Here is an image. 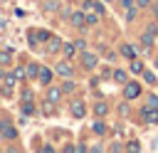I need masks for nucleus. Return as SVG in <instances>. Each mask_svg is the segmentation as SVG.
<instances>
[{
	"label": "nucleus",
	"instance_id": "obj_1",
	"mask_svg": "<svg viewBox=\"0 0 158 153\" xmlns=\"http://www.w3.org/2000/svg\"><path fill=\"white\" fill-rule=\"evenodd\" d=\"M0 136H2V138H7V141H15V138H17V131H15L10 123L0 121Z\"/></svg>",
	"mask_w": 158,
	"mask_h": 153
},
{
	"label": "nucleus",
	"instance_id": "obj_24",
	"mask_svg": "<svg viewBox=\"0 0 158 153\" xmlns=\"http://www.w3.org/2000/svg\"><path fill=\"white\" fill-rule=\"evenodd\" d=\"M94 131H96V133H104V131H106V126H104L101 121H96V123H94Z\"/></svg>",
	"mask_w": 158,
	"mask_h": 153
},
{
	"label": "nucleus",
	"instance_id": "obj_25",
	"mask_svg": "<svg viewBox=\"0 0 158 153\" xmlns=\"http://www.w3.org/2000/svg\"><path fill=\"white\" fill-rule=\"evenodd\" d=\"M118 2H121V5H123V7H126V10H128V7H133V5H136V0H118Z\"/></svg>",
	"mask_w": 158,
	"mask_h": 153
},
{
	"label": "nucleus",
	"instance_id": "obj_17",
	"mask_svg": "<svg viewBox=\"0 0 158 153\" xmlns=\"http://www.w3.org/2000/svg\"><path fill=\"white\" fill-rule=\"evenodd\" d=\"M143 79H146L148 84H158V81H156V74H153V72H143Z\"/></svg>",
	"mask_w": 158,
	"mask_h": 153
},
{
	"label": "nucleus",
	"instance_id": "obj_23",
	"mask_svg": "<svg viewBox=\"0 0 158 153\" xmlns=\"http://www.w3.org/2000/svg\"><path fill=\"white\" fill-rule=\"evenodd\" d=\"M126 20H136V7H128L126 10Z\"/></svg>",
	"mask_w": 158,
	"mask_h": 153
},
{
	"label": "nucleus",
	"instance_id": "obj_12",
	"mask_svg": "<svg viewBox=\"0 0 158 153\" xmlns=\"http://www.w3.org/2000/svg\"><path fill=\"white\" fill-rule=\"evenodd\" d=\"M94 111H96V116H106V111H109V106H106L104 101H99V104L94 106Z\"/></svg>",
	"mask_w": 158,
	"mask_h": 153
},
{
	"label": "nucleus",
	"instance_id": "obj_4",
	"mask_svg": "<svg viewBox=\"0 0 158 153\" xmlns=\"http://www.w3.org/2000/svg\"><path fill=\"white\" fill-rule=\"evenodd\" d=\"M81 64H84L86 69H94V67H96V54H91V52H84V54H81Z\"/></svg>",
	"mask_w": 158,
	"mask_h": 153
},
{
	"label": "nucleus",
	"instance_id": "obj_16",
	"mask_svg": "<svg viewBox=\"0 0 158 153\" xmlns=\"http://www.w3.org/2000/svg\"><path fill=\"white\" fill-rule=\"evenodd\" d=\"M131 72H133V74H138V72H143V64H141L138 59H133V62H131Z\"/></svg>",
	"mask_w": 158,
	"mask_h": 153
},
{
	"label": "nucleus",
	"instance_id": "obj_8",
	"mask_svg": "<svg viewBox=\"0 0 158 153\" xmlns=\"http://www.w3.org/2000/svg\"><path fill=\"white\" fill-rule=\"evenodd\" d=\"M37 79H40L42 84H49V81H52V72H49V69H44V67H40V74H37Z\"/></svg>",
	"mask_w": 158,
	"mask_h": 153
},
{
	"label": "nucleus",
	"instance_id": "obj_22",
	"mask_svg": "<svg viewBox=\"0 0 158 153\" xmlns=\"http://www.w3.org/2000/svg\"><path fill=\"white\" fill-rule=\"evenodd\" d=\"M146 106H151V109H158V96H148V104Z\"/></svg>",
	"mask_w": 158,
	"mask_h": 153
},
{
	"label": "nucleus",
	"instance_id": "obj_2",
	"mask_svg": "<svg viewBox=\"0 0 158 153\" xmlns=\"http://www.w3.org/2000/svg\"><path fill=\"white\" fill-rule=\"evenodd\" d=\"M138 94H141V86H138L136 81H128L126 89H123V96H126V99H136Z\"/></svg>",
	"mask_w": 158,
	"mask_h": 153
},
{
	"label": "nucleus",
	"instance_id": "obj_21",
	"mask_svg": "<svg viewBox=\"0 0 158 153\" xmlns=\"http://www.w3.org/2000/svg\"><path fill=\"white\" fill-rule=\"evenodd\" d=\"M10 57H12V54H10L7 49H5V52H0V62H2V64H7V62H10Z\"/></svg>",
	"mask_w": 158,
	"mask_h": 153
},
{
	"label": "nucleus",
	"instance_id": "obj_26",
	"mask_svg": "<svg viewBox=\"0 0 158 153\" xmlns=\"http://www.w3.org/2000/svg\"><path fill=\"white\" fill-rule=\"evenodd\" d=\"M35 37H37V39H49V32H44V30H42V32H37Z\"/></svg>",
	"mask_w": 158,
	"mask_h": 153
},
{
	"label": "nucleus",
	"instance_id": "obj_5",
	"mask_svg": "<svg viewBox=\"0 0 158 153\" xmlns=\"http://www.w3.org/2000/svg\"><path fill=\"white\" fill-rule=\"evenodd\" d=\"M143 116H146V121H148V123H158V109L146 106V109H143Z\"/></svg>",
	"mask_w": 158,
	"mask_h": 153
},
{
	"label": "nucleus",
	"instance_id": "obj_31",
	"mask_svg": "<svg viewBox=\"0 0 158 153\" xmlns=\"http://www.w3.org/2000/svg\"><path fill=\"white\" fill-rule=\"evenodd\" d=\"M106 2H111V0H106Z\"/></svg>",
	"mask_w": 158,
	"mask_h": 153
},
{
	"label": "nucleus",
	"instance_id": "obj_30",
	"mask_svg": "<svg viewBox=\"0 0 158 153\" xmlns=\"http://www.w3.org/2000/svg\"><path fill=\"white\" fill-rule=\"evenodd\" d=\"M156 67H158V57H156Z\"/></svg>",
	"mask_w": 158,
	"mask_h": 153
},
{
	"label": "nucleus",
	"instance_id": "obj_14",
	"mask_svg": "<svg viewBox=\"0 0 158 153\" xmlns=\"http://www.w3.org/2000/svg\"><path fill=\"white\" fill-rule=\"evenodd\" d=\"M62 49H64V54H67V57H72V54H74V49H77V44L67 42V44H62Z\"/></svg>",
	"mask_w": 158,
	"mask_h": 153
},
{
	"label": "nucleus",
	"instance_id": "obj_18",
	"mask_svg": "<svg viewBox=\"0 0 158 153\" xmlns=\"http://www.w3.org/2000/svg\"><path fill=\"white\" fill-rule=\"evenodd\" d=\"M114 79H116V81H126V72L116 69V72H114Z\"/></svg>",
	"mask_w": 158,
	"mask_h": 153
},
{
	"label": "nucleus",
	"instance_id": "obj_3",
	"mask_svg": "<svg viewBox=\"0 0 158 153\" xmlns=\"http://www.w3.org/2000/svg\"><path fill=\"white\" fill-rule=\"evenodd\" d=\"M69 20H72L74 27H84V25H86V12H72Z\"/></svg>",
	"mask_w": 158,
	"mask_h": 153
},
{
	"label": "nucleus",
	"instance_id": "obj_19",
	"mask_svg": "<svg viewBox=\"0 0 158 153\" xmlns=\"http://www.w3.org/2000/svg\"><path fill=\"white\" fill-rule=\"evenodd\" d=\"M91 10H96V12L101 15V12H104V5H101V2H96V0H91Z\"/></svg>",
	"mask_w": 158,
	"mask_h": 153
},
{
	"label": "nucleus",
	"instance_id": "obj_20",
	"mask_svg": "<svg viewBox=\"0 0 158 153\" xmlns=\"http://www.w3.org/2000/svg\"><path fill=\"white\" fill-rule=\"evenodd\" d=\"M12 74H15V76H17V79H25V76H27V72H25V69H22V67H17V69H15V72H12Z\"/></svg>",
	"mask_w": 158,
	"mask_h": 153
},
{
	"label": "nucleus",
	"instance_id": "obj_7",
	"mask_svg": "<svg viewBox=\"0 0 158 153\" xmlns=\"http://www.w3.org/2000/svg\"><path fill=\"white\" fill-rule=\"evenodd\" d=\"M62 49V42L57 39V37H49V44H47V52L49 54H54V52H59Z\"/></svg>",
	"mask_w": 158,
	"mask_h": 153
},
{
	"label": "nucleus",
	"instance_id": "obj_28",
	"mask_svg": "<svg viewBox=\"0 0 158 153\" xmlns=\"http://www.w3.org/2000/svg\"><path fill=\"white\" fill-rule=\"evenodd\" d=\"M74 44H77V49H84V47H86V42H84V39H77Z\"/></svg>",
	"mask_w": 158,
	"mask_h": 153
},
{
	"label": "nucleus",
	"instance_id": "obj_9",
	"mask_svg": "<svg viewBox=\"0 0 158 153\" xmlns=\"http://www.w3.org/2000/svg\"><path fill=\"white\" fill-rule=\"evenodd\" d=\"M47 99L54 104V101H59L62 99V89H57V86H49V91H47Z\"/></svg>",
	"mask_w": 158,
	"mask_h": 153
},
{
	"label": "nucleus",
	"instance_id": "obj_6",
	"mask_svg": "<svg viewBox=\"0 0 158 153\" xmlns=\"http://www.w3.org/2000/svg\"><path fill=\"white\" fill-rule=\"evenodd\" d=\"M57 74H62V76H72V74H74V69H72V64L59 62V64H57Z\"/></svg>",
	"mask_w": 158,
	"mask_h": 153
},
{
	"label": "nucleus",
	"instance_id": "obj_15",
	"mask_svg": "<svg viewBox=\"0 0 158 153\" xmlns=\"http://www.w3.org/2000/svg\"><path fill=\"white\" fill-rule=\"evenodd\" d=\"M37 74H40V67H37V64H30V67H27V76H30V79H35Z\"/></svg>",
	"mask_w": 158,
	"mask_h": 153
},
{
	"label": "nucleus",
	"instance_id": "obj_11",
	"mask_svg": "<svg viewBox=\"0 0 158 153\" xmlns=\"http://www.w3.org/2000/svg\"><path fill=\"white\" fill-rule=\"evenodd\" d=\"M121 54L128 57V59H133V57H136V47H133V44H121Z\"/></svg>",
	"mask_w": 158,
	"mask_h": 153
},
{
	"label": "nucleus",
	"instance_id": "obj_13",
	"mask_svg": "<svg viewBox=\"0 0 158 153\" xmlns=\"http://www.w3.org/2000/svg\"><path fill=\"white\" fill-rule=\"evenodd\" d=\"M96 22H99V12L94 15V12L89 10V12H86V25H96Z\"/></svg>",
	"mask_w": 158,
	"mask_h": 153
},
{
	"label": "nucleus",
	"instance_id": "obj_29",
	"mask_svg": "<svg viewBox=\"0 0 158 153\" xmlns=\"http://www.w3.org/2000/svg\"><path fill=\"white\" fill-rule=\"evenodd\" d=\"M25 114H32V101H25Z\"/></svg>",
	"mask_w": 158,
	"mask_h": 153
},
{
	"label": "nucleus",
	"instance_id": "obj_27",
	"mask_svg": "<svg viewBox=\"0 0 158 153\" xmlns=\"http://www.w3.org/2000/svg\"><path fill=\"white\" fill-rule=\"evenodd\" d=\"M136 5H138V7H148V5H151V0H136Z\"/></svg>",
	"mask_w": 158,
	"mask_h": 153
},
{
	"label": "nucleus",
	"instance_id": "obj_10",
	"mask_svg": "<svg viewBox=\"0 0 158 153\" xmlns=\"http://www.w3.org/2000/svg\"><path fill=\"white\" fill-rule=\"evenodd\" d=\"M84 111H86V109H84V104H81V101H72V114H74L77 118H81V116H84Z\"/></svg>",
	"mask_w": 158,
	"mask_h": 153
}]
</instances>
